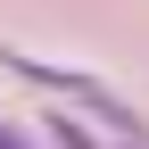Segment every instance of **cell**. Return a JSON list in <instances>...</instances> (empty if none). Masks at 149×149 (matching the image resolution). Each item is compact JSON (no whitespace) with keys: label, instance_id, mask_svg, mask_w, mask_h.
Instances as JSON below:
<instances>
[{"label":"cell","instance_id":"obj_1","mask_svg":"<svg viewBox=\"0 0 149 149\" xmlns=\"http://www.w3.org/2000/svg\"><path fill=\"white\" fill-rule=\"evenodd\" d=\"M50 141H58V149H100V141H91L74 116H50Z\"/></svg>","mask_w":149,"mask_h":149},{"label":"cell","instance_id":"obj_2","mask_svg":"<svg viewBox=\"0 0 149 149\" xmlns=\"http://www.w3.org/2000/svg\"><path fill=\"white\" fill-rule=\"evenodd\" d=\"M0 149H25V141H17V124H0Z\"/></svg>","mask_w":149,"mask_h":149}]
</instances>
